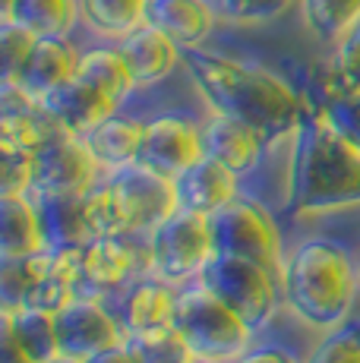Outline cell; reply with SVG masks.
I'll return each instance as SVG.
<instances>
[{"mask_svg":"<svg viewBox=\"0 0 360 363\" xmlns=\"http://www.w3.org/2000/svg\"><path fill=\"white\" fill-rule=\"evenodd\" d=\"M180 64L190 73L199 99L209 104V111L250 123L269 145L288 143L300 117L307 114V95H300L285 76L269 67L206 51V48H186Z\"/></svg>","mask_w":360,"mask_h":363,"instance_id":"cell-1","label":"cell"},{"mask_svg":"<svg viewBox=\"0 0 360 363\" xmlns=\"http://www.w3.org/2000/svg\"><path fill=\"white\" fill-rule=\"evenodd\" d=\"M360 206V152L342 136L313 101L288 139L285 218L344 212Z\"/></svg>","mask_w":360,"mask_h":363,"instance_id":"cell-2","label":"cell"},{"mask_svg":"<svg viewBox=\"0 0 360 363\" xmlns=\"http://www.w3.org/2000/svg\"><path fill=\"white\" fill-rule=\"evenodd\" d=\"M357 284V259L338 240H300L281 262V300L307 329L329 332L351 316Z\"/></svg>","mask_w":360,"mask_h":363,"instance_id":"cell-3","label":"cell"},{"mask_svg":"<svg viewBox=\"0 0 360 363\" xmlns=\"http://www.w3.org/2000/svg\"><path fill=\"white\" fill-rule=\"evenodd\" d=\"M174 332L186 341L196 360H218L231 363L237 354H244L253 345V329L225 303L215 297L203 281H186L177 291Z\"/></svg>","mask_w":360,"mask_h":363,"instance_id":"cell-4","label":"cell"},{"mask_svg":"<svg viewBox=\"0 0 360 363\" xmlns=\"http://www.w3.org/2000/svg\"><path fill=\"white\" fill-rule=\"evenodd\" d=\"M209 234L215 253L250 259L281 278V262H285L281 231L275 215L259 199L237 193L227 206L209 215Z\"/></svg>","mask_w":360,"mask_h":363,"instance_id":"cell-5","label":"cell"},{"mask_svg":"<svg viewBox=\"0 0 360 363\" xmlns=\"http://www.w3.org/2000/svg\"><path fill=\"white\" fill-rule=\"evenodd\" d=\"M215 297H221L253 332H262L275 323L281 300V278L250 259L212 253L203 272L196 275Z\"/></svg>","mask_w":360,"mask_h":363,"instance_id":"cell-6","label":"cell"},{"mask_svg":"<svg viewBox=\"0 0 360 363\" xmlns=\"http://www.w3.org/2000/svg\"><path fill=\"white\" fill-rule=\"evenodd\" d=\"M136 234L92 237L73 259V297L114 300L127 284H133L142 272H149V250L133 243Z\"/></svg>","mask_w":360,"mask_h":363,"instance_id":"cell-7","label":"cell"},{"mask_svg":"<svg viewBox=\"0 0 360 363\" xmlns=\"http://www.w3.org/2000/svg\"><path fill=\"white\" fill-rule=\"evenodd\" d=\"M145 250H149V272L171 284H186L203 272L209 262L212 234L209 218L186 208H174L162 218L152 231H145Z\"/></svg>","mask_w":360,"mask_h":363,"instance_id":"cell-8","label":"cell"},{"mask_svg":"<svg viewBox=\"0 0 360 363\" xmlns=\"http://www.w3.org/2000/svg\"><path fill=\"white\" fill-rule=\"evenodd\" d=\"M105 177L86 139L54 127L38 149L32 152V184L29 196H64V193H89Z\"/></svg>","mask_w":360,"mask_h":363,"instance_id":"cell-9","label":"cell"},{"mask_svg":"<svg viewBox=\"0 0 360 363\" xmlns=\"http://www.w3.org/2000/svg\"><path fill=\"white\" fill-rule=\"evenodd\" d=\"M54 332H57L60 357H73V360H86L92 354L105 351V347L127 341L120 319L114 316V310L105 300H86V297H73L64 310L54 313Z\"/></svg>","mask_w":360,"mask_h":363,"instance_id":"cell-10","label":"cell"},{"mask_svg":"<svg viewBox=\"0 0 360 363\" xmlns=\"http://www.w3.org/2000/svg\"><path fill=\"white\" fill-rule=\"evenodd\" d=\"M203 155V123L171 111V114H158L145 121L136 164L174 180L180 171H186Z\"/></svg>","mask_w":360,"mask_h":363,"instance_id":"cell-11","label":"cell"},{"mask_svg":"<svg viewBox=\"0 0 360 363\" xmlns=\"http://www.w3.org/2000/svg\"><path fill=\"white\" fill-rule=\"evenodd\" d=\"M114 184L117 196H120L123 215H127V234H145L158 225L162 218H168L177 208L174 196V180L155 174L142 164L120 167L114 174H105Z\"/></svg>","mask_w":360,"mask_h":363,"instance_id":"cell-12","label":"cell"},{"mask_svg":"<svg viewBox=\"0 0 360 363\" xmlns=\"http://www.w3.org/2000/svg\"><path fill=\"white\" fill-rule=\"evenodd\" d=\"M108 306L114 310V316L120 319L127 335H142L171 325L177 306V291L171 281L145 272L133 284L120 291L114 300H108Z\"/></svg>","mask_w":360,"mask_h":363,"instance_id":"cell-13","label":"cell"},{"mask_svg":"<svg viewBox=\"0 0 360 363\" xmlns=\"http://www.w3.org/2000/svg\"><path fill=\"white\" fill-rule=\"evenodd\" d=\"M41 104H45V111L60 127L76 133V136H86V133L92 127H99L105 117L117 114V111L123 108L114 95L105 92L99 82L86 79L82 73H76L70 82L54 89L47 99H41Z\"/></svg>","mask_w":360,"mask_h":363,"instance_id":"cell-14","label":"cell"},{"mask_svg":"<svg viewBox=\"0 0 360 363\" xmlns=\"http://www.w3.org/2000/svg\"><path fill=\"white\" fill-rule=\"evenodd\" d=\"M79 67V51L73 48L70 35H38L35 48H32L29 60L19 69L16 82L26 95L32 99H47L54 89L70 82Z\"/></svg>","mask_w":360,"mask_h":363,"instance_id":"cell-15","label":"cell"},{"mask_svg":"<svg viewBox=\"0 0 360 363\" xmlns=\"http://www.w3.org/2000/svg\"><path fill=\"white\" fill-rule=\"evenodd\" d=\"M266 139L259 130H253L250 123L237 121V117H227L212 111L209 121L203 123V152L209 158H215L225 167H231L237 177L250 174L262 158L266 149Z\"/></svg>","mask_w":360,"mask_h":363,"instance_id":"cell-16","label":"cell"},{"mask_svg":"<svg viewBox=\"0 0 360 363\" xmlns=\"http://www.w3.org/2000/svg\"><path fill=\"white\" fill-rule=\"evenodd\" d=\"M174 196L177 208L209 218L237 196V174L215 162V158L203 155L199 162H193L186 171H180L174 177Z\"/></svg>","mask_w":360,"mask_h":363,"instance_id":"cell-17","label":"cell"},{"mask_svg":"<svg viewBox=\"0 0 360 363\" xmlns=\"http://www.w3.org/2000/svg\"><path fill=\"white\" fill-rule=\"evenodd\" d=\"M117 48H120L123 57H127L136 89H152V86H158V82H164L177 69L180 57H184L177 41L168 38V35L152 23H142L140 29L123 35V38L117 41Z\"/></svg>","mask_w":360,"mask_h":363,"instance_id":"cell-18","label":"cell"},{"mask_svg":"<svg viewBox=\"0 0 360 363\" xmlns=\"http://www.w3.org/2000/svg\"><path fill=\"white\" fill-rule=\"evenodd\" d=\"M45 231L47 253H76L92 240L86 221V193H64V196H32Z\"/></svg>","mask_w":360,"mask_h":363,"instance_id":"cell-19","label":"cell"},{"mask_svg":"<svg viewBox=\"0 0 360 363\" xmlns=\"http://www.w3.org/2000/svg\"><path fill=\"white\" fill-rule=\"evenodd\" d=\"M168 38H174L180 51L203 48L218 23V13L212 0H149V19Z\"/></svg>","mask_w":360,"mask_h":363,"instance_id":"cell-20","label":"cell"},{"mask_svg":"<svg viewBox=\"0 0 360 363\" xmlns=\"http://www.w3.org/2000/svg\"><path fill=\"white\" fill-rule=\"evenodd\" d=\"M142 130H145V121L117 111V114L105 117L99 127L89 130L82 139H86V145L92 149V155H95V162L101 164V171L114 174V171H120V167L136 164Z\"/></svg>","mask_w":360,"mask_h":363,"instance_id":"cell-21","label":"cell"},{"mask_svg":"<svg viewBox=\"0 0 360 363\" xmlns=\"http://www.w3.org/2000/svg\"><path fill=\"white\" fill-rule=\"evenodd\" d=\"M45 250V231L35 199L29 193H4L0 199V253L10 256H32Z\"/></svg>","mask_w":360,"mask_h":363,"instance_id":"cell-22","label":"cell"},{"mask_svg":"<svg viewBox=\"0 0 360 363\" xmlns=\"http://www.w3.org/2000/svg\"><path fill=\"white\" fill-rule=\"evenodd\" d=\"M0 325H4V329L16 338V345L23 347L26 357H29L32 363H47V360L60 357L57 332H54V313L29 310V306H19V310H4Z\"/></svg>","mask_w":360,"mask_h":363,"instance_id":"cell-23","label":"cell"},{"mask_svg":"<svg viewBox=\"0 0 360 363\" xmlns=\"http://www.w3.org/2000/svg\"><path fill=\"white\" fill-rule=\"evenodd\" d=\"M310 101H313L325 114V121L360 152V86L342 79V76L332 69V76L320 86V95Z\"/></svg>","mask_w":360,"mask_h":363,"instance_id":"cell-24","label":"cell"},{"mask_svg":"<svg viewBox=\"0 0 360 363\" xmlns=\"http://www.w3.org/2000/svg\"><path fill=\"white\" fill-rule=\"evenodd\" d=\"M79 19L101 38L120 41L149 19V0H79Z\"/></svg>","mask_w":360,"mask_h":363,"instance_id":"cell-25","label":"cell"},{"mask_svg":"<svg viewBox=\"0 0 360 363\" xmlns=\"http://www.w3.org/2000/svg\"><path fill=\"white\" fill-rule=\"evenodd\" d=\"M300 19L316 41L338 45L360 23V0H300Z\"/></svg>","mask_w":360,"mask_h":363,"instance_id":"cell-26","label":"cell"},{"mask_svg":"<svg viewBox=\"0 0 360 363\" xmlns=\"http://www.w3.org/2000/svg\"><path fill=\"white\" fill-rule=\"evenodd\" d=\"M6 19L29 26L35 35H70L79 19V0H16Z\"/></svg>","mask_w":360,"mask_h":363,"instance_id":"cell-27","label":"cell"},{"mask_svg":"<svg viewBox=\"0 0 360 363\" xmlns=\"http://www.w3.org/2000/svg\"><path fill=\"white\" fill-rule=\"evenodd\" d=\"M127 345L133 351L136 363H196L186 341L174 332V325L142 335H127Z\"/></svg>","mask_w":360,"mask_h":363,"instance_id":"cell-28","label":"cell"},{"mask_svg":"<svg viewBox=\"0 0 360 363\" xmlns=\"http://www.w3.org/2000/svg\"><path fill=\"white\" fill-rule=\"evenodd\" d=\"M86 221L92 237H111V234H127V215H123L120 196H117L114 184L101 177L92 190L86 193Z\"/></svg>","mask_w":360,"mask_h":363,"instance_id":"cell-29","label":"cell"},{"mask_svg":"<svg viewBox=\"0 0 360 363\" xmlns=\"http://www.w3.org/2000/svg\"><path fill=\"white\" fill-rule=\"evenodd\" d=\"M300 0H212L218 19L227 26H269L279 23L281 16H288L291 6H297Z\"/></svg>","mask_w":360,"mask_h":363,"instance_id":"cell-30","label":"cell"},{"mask_svg":"<svg viewBox=\"0 0 360 363\" xmlns=\"http://www.w3.org/2000/svg\"><path fill=\"white\" fill-rule=\"evenodd\" d=\"M303 363H360V316H348L342 325L322 332Z\"/></svg>","mask_w":360,"mask_h":363,"instance_id":"cell-31","label":"cell"},{"mask_svg":"<svg viewBox=\"0 0 360 363\" xmlns=\"http://www.w3.org/2000/svg\"><path fill=\"white\" fill-rule=\"evenodd\" d=\"M38 35L29 26L16 23V19H4L0 26V45H4V82H16L19 69L29 60L32 48H35Z\"/></svg>","mask_w":360,"mask_h":363,"instance_id":"cell-32","label":"cell"},{"mask_svg":"<svg viewBox=\"0 0 360 363\" xmlns=\"http://www.w3.org/2000/svg\"><path fill=\"white\" fill-rule=\"evenodd\" d=\"M4 149V193H29L32 184V152L0 145Z\"/></svg>","mask_w":360,"mask_h":363,"instance_id":"cell-33","label":"cell"},{"mask_svg":"<svg viewBox=\"0 0 360 363\" xmlns=\"http://www.w3.org/2000/svg\"><path fill=\"white\" fill-rule=\"evenodd\" d=\"M332 69H335L342 79H348V82H354V86H360V23L335 45Z\"/></svg>","mask_w":360,"mask_h":363,"instance_id":"cell-34","label":"cell"},{"mask_svg":"<svg viewBox=\"0 0 360 363\" xmlns=\"http://www.w3.org/2000/svg\"><path fill=\"white\" fill-rule=\"evenodd\" d=\"M231 363H300V357L294 351H288L285 345H250Z\"/></svg>","mask_w":360,"mask_h":363,"instance_id":"cell-35","label":"cell"},{"mask_svg":"<svg viewBox=\"0 0 360 363\" xmlns=\"http://www.w3.org/2000/svg\"><path fill=\"white\" fill-rule=\"evenodd\" d=\"M79 363H136L133 351H130V345L123 341V345H114V347H105V351L92 354V357L79 360Z\"/></svg>","mask_w":360,"mask_h":363,"instance_id":"cell-36","label":"cell"},{"mask_svg":"<svg viewBox=\"0 0 360 363\" xmlns=\"http://www.w3.org/2000/svg\"><path fill=\"white\" fill-rule=\"evenodd\" d=\"M0 347H4V360H0V363H32L29 357H26L23 347L16 345V338H13L4 325H0Z\"/></svg>","mask_w":360,"mask_h":363,"instance_id":"cell-37","label":"cell"},{"mask_svg":"<svg viewBox=\"0 0 360 363\" xmlns=\"http://www.w3.org/2000/svg\"><path fill=\"white\" fill-rule=\"evenodd\" d=\"M13 6H16V0H4V13H0V16H10V13H13Z\"/></svg>","mask_w":360,"mask_h":363,"instance_id":"cell-38","label":"cell"},{"mask_svg":"<svg viewBox=\"0 0 360 363\" xmlns=\"http://www.w3.org/2000/svg\"><path fill=\"white\" fill-rule=\"evenodd\" d=\"M47 363H79V360H73V357H54V360H47Z\"/></svg>","mask_w":360,"mask_h":363,"instance_id":"cell-39","label":"cell"},{"mask_svg":"<svg viewBox=\"0 0 360 363\" xmlns=\"http://www.w3.org/2000/svg\"><path fill=\"white\" fill-rule=\"evenodd\" d=\"M357 284H360V256H357Z\"/></svg>","mask_w":360,"mask_h":363,"instance_id":"cell-40","label":"cell"},{"mask_svg":"<svg viewBox=\"0 0 360 363\" xmlns=\"http://www.w3.org/2000/svg\"><path fill=\"white\" fill-rule=\"evenodd\" d=\"M196 363H218V360H196Z\"/></svg>","mask_w":360,"mask_h":363,"instance_id":"cell-41","label":"cell"}]
</instances>
